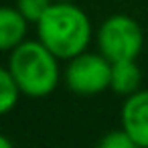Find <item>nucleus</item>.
<instances>
[{
	"instance_id": "f257e3e1",
	"label": "nucleus",
	"mask_w": 148,
	"mask_h": 148,
	"mask_svg": "<svg viewBox=\"0 0 148 148\" xmlns=\"http://www.w3.org/2000/svg\"><path fill=\"white\" fill-rule=\"evenodd\" d=\"M35 29L37 39L61 61L87 51L93 37L91 18L75 2H53Z\"/></svg>"
},
{
	"instance_id": "f03ea898",
	"label": "nucleus",
	"mask_w": 148,
	"mask_h": 148,
	"mask_svg": "<svg viewBox=\"0 0 148 148\" xmlns=\"http://www.w3.org/2000/svg\"><path fill=\"white\" fill-rule=\"evenodd\" d=\"M59 57L49 51L39 39L25 41L12 51H8L6 69L16 79L23 95L27 97H47L61 81Z\"/></svg>"
},
{
	"instance_id": "7ed1b4c3",
	"label": "nucleus",
	"mask_w": 148,
	"mask_h": 148,
	"mask_svg": "<svg viewBox=\"0 0 148 148\" xmlns=\"http://www.w3.org/2000/svg\"><path fill=\"white\" fill-rule=\"evenodd\" d=\"M95 43L97 51L112 63L138 59L144 49V31L130 14H110L101 21L95 33Z\"/></svg>"
},
{
	"instance_id": "20e7f679",
	"label": "nucleus",
	"mask_w": 148,
	"mask_h": 148,
	"mask_svg": "<svg viewBox=\"0 0 148 148\" xmlns=\"http://www.w3.org/2000/svg\"><path fill=\"white\" fill-rule=\"evenodd\" d=\"M65 85L77 95H97L110 89L112 61L99 51H83L71 57L63 71Z\"/></svg>"
},
{
	"instance_id": "39448f33",
	"label": "nucleus",
	"mask_w": 148,
	"mask_h": 148,
	"mask_svg": "<svg viewBox=\"0 0 148 148\" xmlns=\"http://www.w3.org/2000/svg\"><path fill=\"white\" fill-rule=\"evenodd\" d=\"M120 126L134 138L136 144L148 146V89H138L124 99Z\"/></svg>"
},
{
	"instance_id": "423d86ee",
	"label": "nucleus",
	"mask_w": 148,
	"mask_h": 148,
	"mask_svg": "<svg viewBox=\"0 0 148 148\" xmlns=\"http://www.w3.org/2000/svg\"><path fill=\"white\" fill-rule=\"evenodd\" d=\"M29 21L21 14L16 6H4L0 10V49L4 53L12 51L27 41Z\"/></svg>"
},
{
	"instance_id": "0eeeda50",
	"label": "nucleus",
	"mask_w": 148,
	"mask_h": 148,
	"mask_svg": "<svg viewBox=\"0 0 148 148\" xmlns=\"http://www.w3.org/2000/svg\"><path fill=\"white\" fill-rule=\"evenodd\" d=\"M142 85V69L138 65V59H126L112 63V83L110 89L118 95H132Z\"/></svg>"
},
{
	"instance_id": "6e6552de",
	"label": "nucleus",
	"mask_w": 148,
	"mask_h": 148,
	"mask_svg": "<svg viewBox=\"0 0 148 148\" xmlns=\"http://www.w3.org/2000/svg\"><path fill=\"white\" fill-rule=\"evenodd\" d=\"M21 95H23V91L16 83V79L12 77V73L6 67H2V71H0V112L10 114L16 108Z\"/></svg>"
},
{
	"instance_id": "1a4fd4ad",
	"label": "nucleus",
	"mask_w": 148,
	"mask_h": 148,
	"mask_svg": "<svg viewBox=\"0 0 148 148\" xmlns=\"http://www.w3.org/2000/svg\"><path fill=\"white\" fill-rule=\"evenodd\" d=\"M53 4V0H16L14 6L21 10V14L31 23V25H37L45 12L49 10V6Z\"/></svg>"
},
{
	"instance_id": "9d476101",
	"label": "nucleus",
	"mask_w": 148,
	"mask_h": 148,
	"mask_svg": "<svg viewBox=\"0 0 148 148\" xmlns=\"http://www.w3.org/2000/svg\"><path fill=\"white\" fill-rule=\"evenodd\" d=\"M95 148H136L134 138L120 126L118 130H110L101 136V140L97 142Z\"/></svg>"
},
{
	"instance_id": "9b49d317",
	"label": "nucleus",
	"mask_w": 148,
	"mask_h": 148,
	"mask_svg": "<svg viewBox=\"0 0 148 148\" xmlns=\"http://www.w3.org/2000/svg\"><path fill=\"white\" fill-rule=\"evenodd\" d=\"M0 148H14V144L10 142L8 136H2V138H0Z\"/></svg>"
},
{
	"instance_id": "f8f14e48",
	"label": "nucleus",
	"mask_w": 148,
	"mask_h": 148,
	"mask_svg": "<svg viewBox=\"0 0 148 148\" xmlns=\"http://www.w3.org/2000/svg\"><path fill=\"white\" fill-rule=\"evenodd\" d=\"M53 2H75V0H53Z\"/></svg>"
},
{
	"instance_id": "ddd939ff",
	"label": "nucleus",
	"mask_w": 148,
	"mask_h": 148,
	"mask_svg": "<svg viewBox=\"0 0 148 148\" xmlns=\"http://www.w3.org/2000/svg\"><path fill=\"white\" fill-rule=\"evenodd\" d=\"M136 148H148V146H142V144H136Z\"/></svg>"
}]
</instances>
